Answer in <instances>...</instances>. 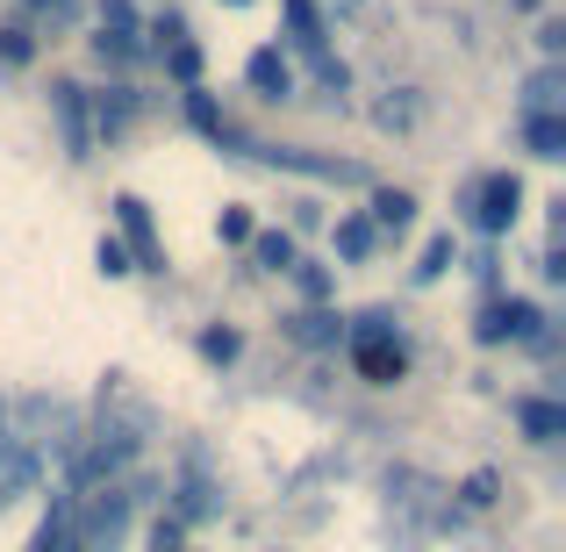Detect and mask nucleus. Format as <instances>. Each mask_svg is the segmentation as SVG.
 I'll use <instances>...</instances> for the list:
<instances>
[{"label": "nucleus", "mask_w": 566, "mask_h": 552, "mask_svg": "<svg viewBox=\"0 0 566 552\" xmlns=\"http://www.w3.org/2000/svg\"><path fill=\"white\" fill-rule=\"evenodd\" d=\"M352 366H359L374 387H395L401 373H409V352H401L387 309H366V316H359V331H352Z\"/></svg>", "instance_id": "obj_1"}, {"label": "nucleus", "mask_w": 566, "mask_h": 552, "mask_svg": "<svg viewBox=\"0 0 566 552\" xmlns=\"http://www.w3.org/2000/svg\"><path fill=\"white\" fill-rule=\"evenodd\" d=\"M516 208H524V180H516V173H488V180L467 194V216H473L481 237H502L516 222Z\"/></svg>", "instance_id": "obj_2"}, {"label": "nucleus", "mask_w": 566, "mask_h": 552, "mask_svg": "<svg viewBox=\"0 0 566 552\" xmlns=\"http://www.w3.org/2000/svg\"><path fill=\"white\" fill-rule=\"evenodd\" d=\"M80 524V552H115L123 545V531H129V496H94L86 502V517H72Z\"/></svg>", "instance_id": "obj_3"}, {"label": "nucleus", "mask_w": 566, "mask_h": 552, "mask_svg": "<svg viewBox=\"0 0 566 552\" xmlns=\"http://www.w3.org/2000/svg\"><path fill=\"white\" fill-rule=\"evenodd\" d=\"M545 331V316H538V302H524V294H510V302H488L481 309V323H473V337L481 345H502V337H538Z\"/></svg>", "instance_id": "obj_4"}, {"label": "nucleus", "mask_w": 566, "mask_h": 552, "mask_svg": "<svg viewBox=\"0 0 566 552\" xmlns=\"http://www.w3.org/2000/svg\"><path fill=\"white\" fill-rule=\"evenodd\" d=\"M51 115L65 123V152H72V158L94 152V115H86V86L57 80V86H51Z\"/></svg>", "instance_id": "obj_5"}, {"label": "nucleus", "mask_w": 566, "mask_h": 552, "mask_svg": "<svg viewBox=\"0 0 566 552\" xmlns=\"http://www.w3.org/2000/svg\"><path fill=\"white\" fill-rule=\"evenodd\" d=\"M115 222H123V237H129L137 273H166V265H158V237H151V208H144L137 194H115Z\"/></svg>", "instance_id": "obj_6"}, {"label": "nucleus", "mask_w": 566, "mask_h": 552, "mask_svg": "<svg viewBox=\"0 0 566 552\" xmlns=\"http://www.w3.org/2000/svg\"><path fill=\"white\" fill-rule=\"evenodd\" d=\"M72 517H80V502L57 496L51 510H43V524H36V539H29V552H80V524H72Z\"/></svg>", "instance_id": "obj_7"}, {"label": "nucleus", "mask_w": 566, "mask_h": 552, "mask_svg": "<svg viewBox=\"0 0 566 552\" xmlns=\"http://www.w3.org/2000/svg\"><path fill=\"white\" fill-rule=\"evenodd\" d=\"M244 80H251V94H265V101H287V94H294V65L273 51V43H265V51H251Z\"/></svg>", "instance_id": "obj_8"}, {"label": "nucleus", "mask_w": 566, "mask_h": 552, "mask_svg": "<svg viewBox=\"0 0 566 552\" xmlns=\"http://www.w3.org/2000/svg\"><path fill=\"white\" fill-rule=\"evenodd\" d=\"M559 101H566V72L559 65H538L524 80V115H559Z\"/></svg>", "instance_id": "obj_9"}, {"label": "nucleus", "mask_w": 566, "mask_h": 552, "mask_svg": "<svg viewBox=\"0 0 566 552\" xmlns=\"http://www.w3.org/2000/svg\"><path fill=\"white\" fill-rule=\"evenodd\" d=\"M516 424H524L538 445L566 438V409H559V402H538V395H524V402H516Z\"/></svg>", "instance_id": "obj_10"}, {"label": "nucleus", "mask_w": 566, "mask_h": 552, "mask_svg": "<svg viewBox=\"0 0 566 552\" xmlns=\"http://www.w3.org/2000/svg\"><path fill=\"white\" fill-rule=\"evenodd\" d=\"M531 158H566V115H524Z\"/></svg>", "instance_id": "obj_11"}, {"label": "nucleus", "mask_w": 566, "mask_h": 552, "mask_svg": "<svg viewBox=\"0 0 566 552\" xmlns=\"http://www.w3.org/2000/svg\"><path fill=\"white\" fill-rule=\"evenodd\" d=\"M94 137H115V129H129V115H137V101H129V86H108V94L94 101Z\"/></svg>", "instance_id": "obj_12"}, {"label": "nucleus", "mask_w": 566, "mask_h": 552, "mask_svg": "<svg viewBox=\"0 0 566 552\" xmlns=\"http://www.w3.org/2000/svg\"><path fill=\"white\" fill-rule=\"evenodd\" d=\"M374 222H380V230H409V222H416V194L374 187Z\"/></svg>", "instance_id": "obj_13"}, {"label": "nucleus", "mask_w": 566, "mask_h": 552, "mask_svg": "<svg viewBox=\"0 0 566 552\" xmlns=\"http://www.w3.org/2000/svg\"><path fill=\"white\" fill-rule=\"evenodd\" d=\"M251 259H259L265 273H287L294 265V237L287 230H251Z\"/></svg>", "instance_id": "obj_14"}, {"label": "nucleus", "mask_w": 566, "mask_h": 552, "mask_svg": "<svg viewBox=\"0 0 566 552\" xmlns=\"http://www.w3.org/2000/svg\"><path fill=\"white\" fill-rule=\"evenodd\" d=\"M294 337H302V345H337V337H345V316L308 309V316H294Z\"/></svg>", "instance_id": "obj_15"}, {"label": "nucleus", "mask_w": 566, "mask_h": 552, "mask_svg": "<svg viewBox=\"0 0 566 552\" xmlns=\"http://www.w3.org/2000/svg\"><path fill=\"white\" fill-rule=\"evenodd\" d=\"M144 29V14L129 8V0H101V37H115V43H129Z\"/></svg>", "instance_id": "obj_16"}, {"label": "nucleus", "mask_w": 566, "mask_h": 552, "mask_svg": "<svg viewBox=\"0 0 566 552\" xmlns=\"http://www.w3.org/2000/svg\"><path fill=\"white\" fill-rule=\"evenodd\" d=\"M287 273H294V280H302V294H308V309H323V302H331V294H337V280H331V265H308V259H294V265H287Z\"/></svg>", "instance_id": "obj_17"}, {"label": "nucleus", "mask_w": 566, "mask_h": 552, "mask_svg": "<svg viewBox=\"0 0 566 552\" xmlns=\"http://www.w3.org/2000/svg\"><path fill=\"white\" fill-rule=\"evenodd\" d=\"M287 22H294V43H302V51H323V14L308 8V0H287Z\"/></svg>", "instance_id": "obj_18"}, {"label": "nucleus", "mask_w": 566, "mask_h": 552, "mask_svg": "<svg viewBox=\"0 0 566 552\" xmlns=\"http://www.w3.org/2000/svg\"><path fill=\"white\" fill-rule=\"evenodd\" d=\"M36 58V37L22 22H0V65H29Z\"/></svg>", "instance_id": "obj_19"}, {"label": "nucleus", "mask_w": 566, "mask_h": 552, "mask_svg": "<svg viewBox=\"0 0 566 552\" xmlns=\"http://www.w3.org/2000/svg\"><path fill=\"white\" fill-rule=\"evenodd\" d=\"M187 123L201 129V137H216V129H222V108H216V94H201V86H187Z\"/></svg>", "instance_id": "obj_20"}, {"label": "nucleus", "mask_w": 566, "mask_h": 552, "mask_svg": "<svg viewBox=\"0 0 566 552\" xmlns=\"http://www.w3.org/2000/svg\"><path fill=\"white\" fill-rule=\"evenodd\" d=\"M237 352H244V337H237V331H222V323H216V331H201V360L208 366H230Z\"/></svg>", "instance_id": "obj_21"}, {"label": "nucleus", "mask_w": 566, "mask_h": 552, "mask_svg": "<svg viewBox=\"0 0 566 552\" xmlns=\"http://www.w3.org/2000/svg\"><path fill=\"white\" fill-rule=\"evenodd\" d=\"M94 259H101V273H108V280L137 273V259H129V244H123V237H101V244H94Z\"/></svg>", "instance_id": "obj_22"}, {"label": "nucleus", "mask_w": 566, "mask_h": 552, "mask_svg": "<svg viewBox=\"0 0 566 552\" xmlns=\"http://www.w3.org/2000/svg\"><path fill=\"white\" fill-rule=\"evenodd\" d=\"M166 72L180 86H193V80H201V51H193V43H166Z\"/></svg>", "instance_id": "obj_23"}, {"label": "nucleus", "mask_w": 566, "mask_h": 552, "mask_svg": "<svg viewBox=\"0 0 566 552\" xmlns=\"http://www.w3.org/2000/svg\"><path fill=\"white\" fill-rule=\"evenodd\" d=\"M337 251H345V259H366V251H374V222H337Z\"/></svg>", "instance_id": "obj_24"}, {"label": "nucleus", "mask_w": 566, "mask_h": 552, "mask_svg": "<svg viewBox=\"0 0 566 552\" xmlns=\"http://www.w3.org/2000/svg\"><path fill=\"white\" fill-rule=\"evenodd\" d=\"M444 265H452V237H430V244H423V259H416V280H438Z\"/></svg>", "instance_id": "obj_25"}, {"label": "nucleus", "mask_w": 566, "mask_h": 552, "mask_svg": "<svg viewBox=\"0 0 566 552\" xmlns=\"http://www.w3.org/2000/svg\"><path fill=\"white\" fill-rule=\"evenodd\" d=\"M216 237H222V244H251V208H222Z\"/></svg>", "instance_id": "obj_26"}, {"label": "nucleus", "mask_w": 566, "mask_h": 552, "mask_svg": "<svg viewBox=\"0 0 566 552\" xmlns=\"http://www.w3.org/2000/svg\"><path fill=\"white\" fill-rule=\"evenodd\" d=\"M374 123H380V129H409V123H416V101H380Z\"/></svg>", "instance_id": "obj_27"}, {"label": "nucleus", "mask_w": 566, "mask_h": 552, "mask_svg": "<svg viewBox=\"0 0 566 552\" xmlns=\"http://www.w3.org/2000/svg\"><path fill=\"white\" fill-rule=\"evenodd\" d=\"M538 51H545V65H559V51H566V22H545V29H538Z\"/></svg>", "instance_id": "obj_28"}, {"label": "nucleus", "mask_w": 566, "mask_h": 552, "mask_svg": "<svg viewBox=\"0 0 566 552\" xmlns=\"http://www.w3.org/2000/svg\"><path fill=\"white\" fill-rule=\"evenodd\" d=\"M151 37H158V51H166V43H187V22H180V14H158Z\"/></svg>", "instance_id": "obj_29"}, {"label": "nucleus", "mask_w": 566, "mask_h": 552, "mask_svg": "<svg viewBox=\"0 0 566 552\" xmlns=\"http://www.w3.org/2000/svg\"><path fill=\"white\" fill-rule=\"evenodd\" d=\"M467 502H473V510H481V502H495V473H473V481H467Z\"/></svg>", "instance_id": "obj_30"}, {"label": "nucleus", "mask_w": 566, "mask_h": 552, "mask_svg": "<svg viewBox=\"0 0 566 552\" xmlns=\"http://www.w3.org/2000/svg\"><path fill=\"white\" fill-rule=\"evenodd\" d=\"M516 8H538V0H516Z\"/></svg>", "instance_id": "obj_31"}, {"label": "nucleus", "mask_w": 566, "mask_h": 552, "mask_svg": "<svg viewBox=\"0 0 566 552\" xmlns=\"http://www.w3.org/2000/svg\"><path fill=\"white\" fill-rule=\"evenodd\" d=\"M230 8H244V0H230Z\"/></svg>", "instance_id": "obj_32"}]
</instances>
